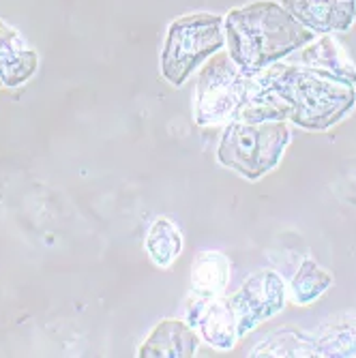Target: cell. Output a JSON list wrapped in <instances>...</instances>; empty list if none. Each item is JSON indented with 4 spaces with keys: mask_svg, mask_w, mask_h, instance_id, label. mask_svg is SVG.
<instances>
[{
    "mask_svg": "<svg viewBox=\"0 0 356 358\" xmlns=\"http://www.w3.org/2000/svg\"><path fill=\"white\" fill-rule=\"evenodd\" d=\"M356 108V88L303 62H275L249 82L236 118L285 120L305 131H329Z\"/></svg>",
    "mask_w": 356,
    "mask_h": 358,
    "instance_id": "1",
    "label": "cell"
},
{
    "mask_svg": "<svg viewBox=\"0 0 356 358\" xmlns=\"http://www.w3.org/2000/svg\"><path fill=\"white\" fill-rule=\"evenodd\" d=\"M223 35L232 62L249 80L318 37L273 0L232 9L223 17Z\"/></svg>",
    "mask_w": 356,
    "mask_h": 358,
    "instance_id": "2",
    "label": "cell"
},
{
    "mask_svg": "<svg viewBox=\"0 0 356 358\" xmlns=\"http://www.w3.org/2000/svg\"><path fill=\"white\" fill-rule=\"evenodd\" d=\"M292 140L285 120H243L234 118L223 129L217 161L247 180H260L279 161Z\"/></svg>",
    "mask_w": 356,
    "mask_h": 358,
    "instance_id": "3",
    "label": "cell"
},
{
    "mask_svg": "<svg viewBox=\"0 0 356 358\" xmlns=\"http://www.w3.org/2000/svg\"><path fill=\"white\" fill-rule=\"evenodd\" d=\"M223 48L225 35L221 15H183L168 26L166 43L161 50V76L174 88H180L200 64Z\"/></svg>",
    "mask_w": 356,
    "mask_h": 358,
    "instance_id": "4",
    "label": "cell"
},
{
    "mask_svg": "<svg viewBox=\"0 0 356 358\" xmlns=\"http://www.w3.org/2000/svg\"><path fill=\"white\" fill-rule=\"evenodd\" d=\"M249 82L251 80L232 62L228 52L211 56L196 84V124L219 127L234 120L247 101Z\"/></svg>",
    "mask_w": 356,
    "mask_h": 358,
    "instance_id": "5",
    "label": "cell"
},
{
    "mask_svg": "<svg viewBox=\"0 0 356 358\" xmlns=\"http://www.w3.org/2000/svg\"><path fill=\"white\" fill-rule=\"evenodd\" d=\"M230 301L236 311L241 339L285 307V283L275 271H260L251 275Z\"/></svg>",
    "mask_w": 356,
    "mask_h": 358,
    "instance_id": "6",
    "label": "cell"
},
{
    "mask_svg": "<svg viewBox=\"0 0 356 358\" xmlns=\"http://www.w3.org/2000/svg\"><path fill=\"white\" fill-rule=\"evenodd\" d=\"M281 7L313 35L346 32L356 22V0H281Z\"/></svg>",
    "mask_w": 356,
    "mask_h": 358,
    "instance_id": "7",
    "label": "cell"
},
{
    "mask_svg": "<svg viewBox=\"0 0 356 358\" xmlns=\"http://www.w3.org/2000/svg\"><path fill=\"white\" fill-rule=\"evenodd\" d=\"M230 281V259L219 251H204L193 262L191 273V299H189V324L196 322L204 307L223 294L225 285Z\"/></svg>",
    "mask_w": 356,
    "mask_h": 358,
    "instance_id": "8",
    "label": "cell"
},
{
    "mask_svg": "<svg viewBox=\"0 0 356 358\" xmlns=\"http://www.w3.org/2000/svg\"><path fill=\"white\" fill-rule=\"evenodd\" d=\"M39 69V56L15 28L0 20V90L26 84Z\"/></svg>",
    "mask_w": 356,
    "mask_h": 358,
    "instance_id": "9",
    "label": "cell"
},
{
    "mask_svg": "<svg viewBox=\"0 0 356 358\" xmlns=\"http://www.w3.org/2000/svg\"><path fill=\"white\" fill-rule=\"evenodd\" d=\"M200 335L191 324L183 320H164L159 322L140 345L138 356L142 358H191L196 356Z\"/></svg>",
    "mask_w": 356,
    "mask_h": 358,
    "instance_id": "10",
    "label": "cell"
},
{
    "mask_svg": "<svg viewBox=\"0 0 356 358\" xmlns=\"http://www.w3.org/2000/svg\"><path fill=\"white\" fill-rule=\"evenodd\" d=\"M299 60L320 73L356 88V67L331 35H320V39L315 37L311 43H307Z\"/></svg>",
    "mask_w": 356,
    "mask_h": 358,
    "instance_id": "11",
    "label": "cell"
},
{
    "mask_svg": "<svg viewBox=\"0 0 356 358\" xmlns=\"http://www.w3.org/2000/svg\"><path fill=\"white\" fill-rule=\"evenodd\" d=\"M196 327L200 337L217 350H232L238 341V320L230 299L219 296L208 303L200 313Z\"/></svg>",
    "mask_w": 356,
    "mask_h": 358,
    "instance_id": "12",
    "label": "cell"
},
{
    "mask_svg": "<svg viewBox=\"0 0 356 358\" xmlns=\"http://www.w3.org/2000/svg\"><path fill=\"white\" fill-rule=\"evenodd\" d=\"M313 356L356 358V313H341L311 333Z\"/></svg>",
    "mask_w": 356,
    "mask_h": 358,
    "instance_id": "13",
    "label": "cell"
},
{
    "mask_svg": "<svg viewBox=\"0 0 356 358\" xmlns=\"http://www.w3.org/2000/svg\"><path fill=\"white\" fill-rule=\"evenodd\" d=\"M144 247H146V253L150 257V262L157 268H170L178 259V255L183 253L180 230L170 219L161 217V219H157L150 225Z\"/></svg>",
    "mask_w": 356,
    "mask_h": 358,
    "instance_id": "14",
    "label": "cell"
},
{
    "mask_svg": "<svg viewBox=\"0 0 356 358\" xmlns=\"http://www.w3.org/2000/svg\"><path fill=\"white\" fill-rule=\"evenodd\" d=\"M249 356H313V335L297 329H281L257 343Z\"/></svg>",
    "mask_w": 356,
    "mask_h": 358,
    "instance_id": "15",
    "label": "cell"
},
{
    "mask_svg": "<svg viewBox=\"0 0 356 358\" xmlns=\"http://www.w3.org/2000/svg\"><path fill=\"white\" fill-rule=\"evenodd\" d=\"M331 285H333V277L327 271H322L313 259H305L299 273L294 275L290 289H292V301L297 305H311Z\"/></svg>",
    "mask_w": 356,
    "mask_h": 358,
    "instance_id": "16",
    "label": "cell"
}]
</instances>
